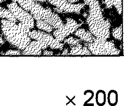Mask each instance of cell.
I'll use <instances>...</instances> for the list:
<instances>
[{
  "label": "cell",
  "mask_w": 124,
  "mask_h": 106,
  "mask_svg": "<svg viewBox=\"0 0 124 106\" xmlns=\"http://www.w3.org/2000/svg\"><path fill=\"white\" fill-rule=\"evenodd\" d=\"M66 22L61 28L56 29L53 32V36L58 42H62L71 34L74 33L82 25V23H78L71 18L66 19Z\"/></svg>",
  "instance_id": "cell-8"
},
{
  "label": "cell",
  "mask_w": 124,
  "mask_h": 106,
  "mask_svg": "<svg viewBox=\"0 0 124 106\" xmlns=\"http://www.w3.org/2000/svg\"><path fill=\"white\" fill-rule=\"evenodd\" d=\"M1 29L5 39L19 49L23 50L31 42L30 37L18 23L2 19Z\"/></svg>",
  "instance_id": "cell-3"
},
{
  "label": "cell",
  "mask_w": 124,
  "mask_h": 106,
  "mask_svg": "<svg viewBox=\"0 0 124 106\" xmlns=\"http://www.w3.org/2000/svg\"><path fill=\"white\" fill-rule=\"evenodd\" d=\"M84 3L89 7L87 23L90 32L96 39L107 40L110 36L111 23L103 16L99 0H84Z\"/></svg>",
  "instance_id": "cell-1"
},
{
  "label": "cell",
  "mask_w": 124,
  "mask_h": 106,
  "mask_svg": "<svg viewBox=\"0 0 124 106\" xmlns=\"http://www.w3.org/2000/svg\"><path fill=\"white\" fill-rule=\"evenodd\" d=\"M122 25L113 29L112 32L113 37L116 40L121 41L122 40Z\"/></svg>",
  "instance_id": "cell-15"
},
{
  "label": "cell",
  "mask_w": 124,
  "mask_h": 106,
  "mask_svg": "<svg viewBox=\"0 0 124 106\" xmlns=\"http://www.w3.org/2000/svg\"><path fill=\"white\" fill-rule=\"evenodd\" d=\"M36 26L39 29L44 31L47 32H52L54 29L53 27L49 23L41 20H36Z\"/></svg>",
  "instance_id": "cell-14"
},
{
  "label": "cell",
  "mask_w": 124,
  "mask_h": 106,
  "mask_svg": "<svg viewBox=\"0 0 124 106\" xmlns=\"http://www.w3.org/2000/svg\"><path fill=\"white\" fill-rule=\"evenodd\" d=\"M53 52L50 50H44L43 52V55H53Z\"/></svg>",
  "instance_id": "cell-20"
},
{
  "label": "cell",
  "mask_w": 124,
  "mask_h": 106,
  "mask_svg": "<svg viewBox=\"0 0 124 106\" xmlns=\"http://www.w3.org/2000/svg\"><path fill=\"white\" fill-rule=\"evenodd\" d=\"M106 7L111 8L114 6L119 15L122 13V0H103Z\"/></svg>",
  "instance_id": "cell-12"
},
{
  "label": "cell",
  "mask_w": 124,
  "mask_h": 106,
  "mask_svg": "<svg viewBox=\"0 0 124 106\" xmlns=\"http://www.w3.org/2000/svg\"><path fill=\"white\" fill-rule=\"evenodd\" d=\"M62 55H68V49H65Z\"/></svg>",
  "instance_id": "cell-22"
},
{
  "label": "cell",
  "mask_w": 124,
  "mask_h": 106,
  "mask_svg": "<svg viewBox=\"0 0 124 106\" xmlns=\"http://www.w3.org/2000/svg\"><path fill=\"white\" fill-rule=\"evenodd\" d=\"M76 36L79 37L81 41L85 42L92 43L96 40V37L89 31L83 28L78 29L74 32Z\"/></svg>",
  "instance_id": "cell-10"
},
{
  "label": "cell",
  "mask_w": 124,
  "mask_h": 106,
  "mask_svg": "<svg viewBox=\"0 0 124 106\" xmlns=\"http://www.w3.org/2000/svg\"><path fill=\"white\" fill-rule=\"evenodd\" d=\"M48 3L55 6L53 8L55 12L60 13H75L76 14H81V10L85 8L84 3L74 4L68 2L67 0H47Z\"/></svg>",
  "instance_id": "cell-6"
},
{
  "label": "cell",
  "mask_w": 124,
  "mask_h": 106,
  "mask_svg": "<svg viewBox=\"0 0 124 106\" xmlns=\"http://www.w3.org/2000/svg\"><path fill=\"white\" fill-rule=\"evenodd\" d=\"M31 39H33L46 43V45L53 49L62 50L64 44L58 42V41L50 34L42 31H30L28 33Z\"/></svg>",
  "instance_id": "cell-7"
},
{
  "label": "cell",
  "mask_w": 124,
  "mask_h": 106,
  "mask_svg": "<svg viewBox=\"0 0 124 106\" xmlns=\"http://www.w3.org/2000/svg\"><path fill=\"white\" fill-rule=\"evenodd\" d=\"M29 13L34 19L41 20L47 22L54 29H59L64 25V22L57 14L47 7L45 8L35 0H12Z\"/></svg>",
  "instance_id": "cell-2"
},
{
  "label": "cell",
  "mask_w": 124,
  "mask_h": 106,
  "mask_svg": "<svg viewBox=\"0 0 124 106\" xmlns=\"http://www.w3.org/2000/svg\"><path fill=\"white\" fill-rule=\"evenodd\" d=\"M7 7L19 22L25 24L30 29L34 28V21L33 17L17 3L13 2L7 5Z\"/></svg>",
  "instance_id": "cell-5"
},
{
  "label": "cell",
  "mask_w": 124,
  "mask_h": 106,
  "mask_svg": "<svg viewBox=\"0 0 124 106\" xmlns=\"http://www.w3.org/2000/svg\"><path fill=\"white\" fill-rule=\"evenodd\" d=\"M36 1L38 2H40V3H43L46 1V0H35Z\"/></svg>",
  "instance_id": "cell-24"
},
{
  "label": "cell",
  "mask_w": 124,
  "mask_h": 106,
  "mask_svg": "<svg viewBox=\"0 0 124 106\" xmlns=\"http://www.w3.org/2000/svg\"><path fill=\"white\" fill-rule=\"evenodd\" d=\"M64 44H68L71 46H74L79 44L81 42L80 39H75L73 36H70L67 39H65L63 40Z\"/></svg>",
  "instance_id": "cell-18"
},
{
  "label": "cell",
  "mask_w": 124,
  "mask_h": 106,
  "mask_svg": "<svg viewBox=\"0 0 124 106\" xmlns=\"http://www.w3.org/2000/svg\"><path fill=\"white\" fill-rule=\"evenodd\" d=\"M67 1L71 3H76V2H79L80 0H67Z\"/></svg>",
  "instance_id": "cell-23"
},
{
  "label": "cell",
  "mask_w": 124,
  "mask_h": 106,
  "mask_svg": "<svg viewBox=\"0 0 124 106\" xmlns=\"http://www.w3.org/2000/svg\"><path fill=\"white\" fill-rule=\"evenodd\" d=\"M5 1H6V0H0V4H1L2 3H3V2H4Z\"/></svg>",
  "instance_id": "cell-25"
},
{
  "label": "cell",
  "mask_w": 124,
  "mask_h": 106,
  "mask_svg": "<svg viewBox=\"0 0 124 106\" xmlns=\"http://www.w3.org/2000/svg\"><path fill=\"white\" fill-rule=\"evenodd\" d=\"M4 43H5L4 40L2 38V36H1L0 37V46L3 45V44H4Z\"/></svg>",
  "instance_id": "cell-21"
},
{
  "label": "cell",
  "mask_w": 124,
  "mask_h": 106,
  "mask_svg": "<svg viewBox=\"0 0 124 106\" xmlns=\"http://www.w3.org/2000/svg\"><path fill=\"white\" fill-rule=\"evenodd\" d=\"M108 102L111 105H115L117 101V93L115 91H112L108 93Z\"/></svg>",
  "instance_id": "cell-16"
},
{
  "label": "cell",
  "mask_w": 124,
  "mask_h": 106,
  "mask_svg": "<svg viewBox=\"0 0 124 106\" xmlns=\"http://www.w3.org/2000/svg\"><path fill=\"white\" fill-rule=\"evenodd\" d=\"M92 53L88 48L85 46H83L80 43L77 44V45L72 46L71 47V50L70 53L68 55H91Z\"/></svg>",
  "instance_id": "cell-11"
},
{
  "label": "cell",
  "mask_w": 124,
  "mask_h": 106,
  "mask_svg": "<svg viewBox=\"0 0 124 106\" xmlns=\"http://www.w3.org/2000/svg\"><path fill=\"white\" fill-rule=\"evenodd\" d=\"M48 47L46 43L37 40L33 41L30 42L22 53L25 55H40L42 50L46 49Z\"/></svg>",
  "instance_id": "cell-9"
},
{
  "label": "cell",
  "mask_w": 124,
  "mask_h": 106,
  "mask_svg": "<svg viewBox=\"0 0 124 106\" xmlns=\"http://www.w3.org/2000/svg\"><path fill=\"white\" fill-rule=\"evenodd\" d=\"M105 92L103 91H99L97 92L96 97V102L99 105H103L105 103Z\"/></svg>",
  "instance_id": "cell-17"
},
{
  "label": "cell",
  "mask_w": 124,
  "mask_h": 106,
  "mask_svg": "<svg viewBox=\"0 0 124 106\" xmlns=\"http://www.w3.org/2000/svg\"><path fill=\"white\" fill-rule=\"evenodd\" d=\"M84 44L94 55H117L120 54V50L116 47L115 44L109 41H101L96 39L93 42H85Z\"/></svg>",
  "instance_id": "cell-4"
},
{
  "label": "cell",
  "mask_w": 124,
  "mask_h": 106,
  "mask_svg": "<svg viewBox=\"0 0 124 106\" xmlns=\"http://www.w3.org/2000/svg\"><path fill=\"white\" fill-rule=\"evenodd\" d=\"M22 54V53L20 50L15 49H10L6 51L5 53H0V55H20Z\"/></svg>",
  "instance_id": "cell-19"
},
{
  "label": "cell",
  "mask_w": 124,
  "mask_h": 106,
  "mask_svg": "<svg viewBox=\"0 0 124 106\" xmlns=\"http://www.w3.org/2000/svg\"><path fill=\"white\" fill-rule=\"evenodd\" d=\"M0 18L9 20V21L13 22H19L9 9L2 7L1 6H0Z\"/></svg>",
  "instance_id": "cell-13"
}]
</instances>
